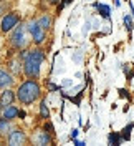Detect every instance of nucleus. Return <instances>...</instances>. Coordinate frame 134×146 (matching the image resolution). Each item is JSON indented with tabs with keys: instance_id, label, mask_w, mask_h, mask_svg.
<instances>
[{
	"instance_id": "aec40b11",
	"label": "nucleus",
	"mask_w": 134,
	"mask_h": 146,
	"mask_svg": "<svg viewBox=\"0 0 134 146\" xmlns=\"http://www.w3.org/2000/svg\"><path fill=\"white\" fill-rule=\"evenodd\" d=\"M70 2H73V0H63V3H70Z\"/></svg>"
},
{
	"instance_id": "9b49d317",
	"label": "nucleus",
	"mask_w": 134,
	"mask_h": 146,
	"mask_svg": "<svg viewBox=\"0 0 134 146\" xmlns=\"http://www.w3.org/2000/svg\"><path fill=\"white\" fill-rule=\"evenodd\" d=\"M50 143V136L46 135V131H40L38 135V145H48Z\"/></svg>"
},
{
	"instance_id": "1a4fd4ad",
	"label": "nucleus",
	"mask_w": 134,
	"mask_h": 146,
	"mask_svg": "<svg viewBox=\"0 0 134 146\" xmlns=\"http://www.w3.org/2000/svg\"><path fill=\"white\" fill-rule=\"evenodd\" d=\"M13 98H15L13 96V91H3V95H2V105L3 106H10Z\"/></svg>"
},
{
	"instance_id": "0eeeda50",
	"label": "nucleus",
	"mask_w": 134,
	"mask_h": 146,
	"mask_svg": "<svg viewBox=\"0 0 134 146\" xmlns=\"http://www.w3.org/2000/svg\"><path fill=\"white\" fill-rule=\"evenodd\" d=\"M12 76H10L7 72H3V70H0V86L2 88H7V86H10L12 85Z\"/></svg>"
},
{
	"instance_id": "39448f33",
	"label": "nucleus",
	"mask_w": 134,
	"mask_h": 146,
	"mask_svg": "<svg viewBox=\"0 0 134 146\" xmlns=\"http://www.w3.org/2000/svg\"><path fill=\"white\" fill-rule=\"evenodd\" d=\"M12 43L17 46V48H20V46H25V43H27V40H25V28L20 27L15 30V33H13V38H12Z\"/></svg>"
},
{
	"instance_id": "a211bd4d",
	"label": "nucleus",
	"mask_w": 134,
	"mask_h": 146,
	"mask_svg": "<svg viewBox=\"0 0 134 146\" xmlns=\"http://www.w3.org/2000/svg\"><path fill=\"white\" fill-rule=\"evenodd\" d=\"M78 136V129H73L71 131V138H76Z\"/></svg>"
},
{
	"instance_id": "dca6fc26",
	"label": "nucleus",
	"mask_w": 134,
	"mask_h": 146,
	"mask_svg": "<svg viewBox=\"0 0 134 146\" xmlns=\"http://www.w3.org/2000/svg\"><path fill=\"white\" fill-rule=\"evenodd\" d=\"M9 119L5 118V119H0V131H7L9 129Z\"/></svg>"
},
{
	"instance_id": "20e7f679",
	"label": "nucleus",
	"mask_w": 134,
	"mask_h": 146,
	"mask_svg": "<svg viewBox=\"0 0 134 146\" xmlns=\"http://www.w3.org/2000/svg\"><path fill=\"white\" fill-rule=\"evenodd\" d=\"M15 25H18V17L15 13H9L7 17H3V20H2V30L3 32H10Z\"/></svg>"
},
{
	"instance_id": "9d476101",
	"label": "nucleus",
	"mask_w": 134,
	"mask_h": 146,
	"mask_svg": "<svg viewBox=\"0 0 134 146\" xmlns=\"http://www.w3.org/2000/svg\"><path fill=\"white\" fill-rule=\"evenodd\" d=\"M94 7L99 10V13H101V15H103L104 18H109V7H108V5H103V3H96Z\"/></svg>"
},
{
	"instance_id": "6e6552de",
	"label": "nucleus",
	"mask_w": 134,
	"mask_h": 146,
	"mask_svg": "<svg viewBox=\"0 0 134 146\" xmlns=\"http://www.w3.org/2000/svg\"><path fill=\"white\" fill-rule=\"evenodd\" d=\"M15 116H18V110L15 106H5V110H3V118L12 119V118H15Z\"/></svg>"
},
{
	"instance_id": "f03ea898",
	"label": "nucleus",
	"mask_w": 134,
	"mask_h": 146,
	"mask_svg": "<svg viewBox=\"0 0 134 146\" xmlns=\"http://www.w3.org/2000/svg\"><path fill=\"white\" fill-rule=\"evenodd\" d=\"M38 96H40V86H38V83L33 82V80L25 82L17 91V98L22 101V103H25V105L33 103L35 100H38Z\"/></svg>"
},
{
	"instance_id": "6ab92c4d",
	"label": "nucleus",
	"mask_w": 134,
	"mask_h": 146,
	"mask_svg": "<svg viewBox=\"0 0 134 146\" xmlns=\"http://www.w3.org/2000/svg\"><path fill=\"white\" fill-rule=\"evenodd\" d=\"M48 86H50V90H58V86H55L53 83H50V85H48Z\"/></svg>"
},
{
	"instance_id": "4468645a",
	"label": "nucleus",
	"mask_w": 134,
	"mask_h": 146,
	"mask_svg": "<svg viewBox=\"0 0 134 146\" xmlns=\"http://www.w3.org/2000/svg\"><path fill=\"white\" fill-rule=\"evenodd\" d=\"M38 23H40L43 28H50V25H51V18L45 15V17H42L40 20H38Z\"/></svg>"
},
{
	"instance_id": "f3484780",
	"label": "nucleus",
	"mask_w": 134,
	"mask_h": 146,
	"mask_svg": "<svg viewBox=\"0 0 134 146\" xmlns=\"http://www.w3.org/2000/svg\"><path fill=\"white\" fill-rule=\"evenodd\" d=\"M124 23H126V27H127V30L131 32V30H133V20H131L129 15H126V17H124Z\"/></svg>"
},
{
	"instance_id": "2eb2a0df",
	"label": "nucleus",
	"mask_w": 134,
	"mask_h": 146,
	"mask_svg": "<svg viewBox=\"0 0 134 146\" xmlns=\"http://www.w3.org/2000/svg\"><path fill=\"white\" fill-rule=\"evenodd\" d=\"M40 113H42V118H48V108H46V101H42V105H40Z\"/></svg>"
},
{
	"instance_id": "ddd939ff",
	"label": "nucleus",
	"mask_w": 134,
	"mask_h": 146,
	"mask_svg": "<svg viewBox=\"0 0 134 146\" xmlns=\"http://www.w3.org/2000/svg\"><path fill=\"white\" fill-rule=\"evenodd\" d=\"M121 138L123 136H119L117 133H111L109 135V145H119L121 143Z\"/></svg>"
},
{
	"instance_id": "f8f14e48",
	"label": "nucleus",
	"mask_w": 134,
	"mask_h": 146,
	"mask_svg": "<svg viewBox=\"0 0 134 146\" xmlns=\"http://www.w3.org/2000/svg\"><path fill=\"white\" fill-rule=\"evenodd\" d=\"M133 128H134V123H129V125L123 129V133H121L123 139H129V136H131V129H133Z\"/></svg>"
},
{
	"instance_id": "f257e3e1",
	"label": "nucleus",
	"mask_w": 134,
	"mask_h": 146,
	"mask_svg": "<svg viewBox=\"0 0 134 146\" xmlns=\"http://www.w3.org/2000/svg\"><path fill=\"white\" fill-rule=\"evenodd\" d=\"M45 60V55L40 52V50H33L25 56V73H27L28 78H38L40 75V65Z\"/></svg>"
},
{
	"instance_id": "423d86ee",
	"label": "nucleus",
	"mask_w": 134,
	"mask_h": 146,
	"mask_svg": "<svg viewBox=\"0 0 134 146\" xmlns=\"http://www.w3.org/2000/svg\"><path fill=\"white\" fill-rule=\"evenodd\" d=\"M25 141V135L22 131H12L9 136V145L10 146H17V145H22Z\"/></svg>"
},
{
	"instance_id": "7ed1b4c3",
	"label": "nucleus",
	"mask_w": 134,
	"mask_h": 146,
	"mask_svg": "<svg viewBox=\"0 0 134 146\" xmlns=\"http://www.w3.org/2000/svg\"><path fill=\"white\" fill-rule=\"evenodd\" d=\"M28 30H30V33L33 36V40H35L36 43H42L45 38V28L38 23V22H30V25H28Z\"/></svg>"
}]
</instances>
